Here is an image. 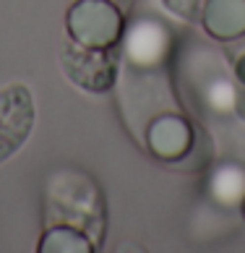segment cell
Wrapping results in <instances>:
<instances>
[{
	"mask_svg": "<svg viewBox=\"0 0 245 253\" xmlns=\"http://www.w3.org/2000/svg\"><path fill=\"white\" fill-rule=\"evenodd\" d=\"M65 29L83 47H115L125 32V18L112 0H76L65 13Z\"/></svg>",
	"mask_w": 245,
	"mask_h": 253,
	"instance_id": "cell-1",
	"label": "cell"
},
{
	"mask_svg": "<svg viewBox=\"0 0 245 253\" xmlns=\"http://www.w3.org/2000/svg\"><path fill=\"white\" fill-rule=\"evenodd\" d=\"M63 68L76 86L99 94L115 84L118 55L112 52V47H83L71 40L63 47Z\"/></svg>",
	"mask_w": 245,
	"mask_h": 253,
	"instance_id": "cell-2",
	"label": "cell"
},
{
	"mask_svg": "<svg viewBox=\"0 0 245 253\" xmlns=\"http://www.w3.org/2000/svg\"><path fill=\"white\" fill-rule=\"evenodd\" d=\"M34 126V102L26 86H8L0 91V157L18 149Z\"/></svg>",
	"mask_w": 245,
	"mask_h": 253,
	"instance_id": "cell-3",
	"label": "cell"
},
{
	"mask_svg": "<svg viewBox=\"0 0 245 253\" xmlns=\"http://www.w3.org/2000/svg\"><path fill=\"white\" fill-rule=\"evenodd\" d=\"M196 144V130L191 123L177 115V112H164L157 115L146 126V146L157 159L164 162H177L180 157H188Z\"/></svg>",
	"mask_w": 245,
	"mask_h": 253,
	"instance_id": "cell-4",
	"label": "cell"
},
{
	"mask_svg": "<svg viewBox=\"0 0 245 253\" xmlns=\"http://www.w3.org/2000/svg\"><path fill=\"white\" fill-rule=\"evenodd\" d=\"M199 21L214 40H240L245 34V0H204Z\"/></svg>",
	"mask_w": 245,
	"mask_h": 253,
	"instance_id": "cell-5",
	"label": "cell"
},
{
	"mask_svg": "<svg viewBox=\"0 0 245 253\" xmlns=\"http://www.w3.org/2000/svg\"><path fill=\"white\" fill-rule=\"evenodd\" d=\"M125 37V52L138 65H157L167 52V29L154 21H138Z\"/></svg>",
	"mask_w": 245,
	"mask_h": 253,
	"instance_id": "cell-6",
	"label": "cell"
},
{
	"mask_svg": "<svg viewBox=\"0 0 245 253\" xmlns=\"http://www.w3.org/2000/svg\"><path fill=\"white\" fill-rule=\"evenodd\" d=\"M206 191L216 204L232 206V204H243L245 199V170L235 162H224L209 175Z\"/></svg>",
	"mask_w": 245,
	"mask_h": 253,
	"instance_id": "cell-7",
	"label": "cell"
},
{
	"mask_svg": "<svg viewBox=\"0 0 245 253\" xmlns=\"http://www.w3.org/2000/svg\"><path fill=\"white\" fill-rule=\"evenodd\" d=\"M40 251L42 253H91L94 246L81 230L71 227V224H55V227L44 232Z\"/></svg>",
	"mask_w": 245,
	"mask_h": 253,
	"instance_id": "cell-8",
	"label": "cell"
},
{
	"mask_svg": "<svg viewBox=\"0 0 245 253\" xmlns=\"http://www.w3.org/2000/svg\"><path fill=\"white\" fill-rule=\"evenodd\" d=\"M201 3L204 0H164V5L169 11L177 13V16H185V18H199Z\"/></svg>",
	"mask_w": 245,
	"mask_h": 253,
	"instance_id": "cell-9",
	"label": "cell"
},
{
	"mask_svg": "<svg viewBox=\"0 0 245 253\" xmlns=\"http://www.w3.org/2000/svg\"><path fill=\"white\" fill-rule=\"evenodd\" d=\"M232 68H235V79L240 81V86H245V50L232 52Z\"/></svg>",
	"mask_w": 245,
	"mask_h": 253,
	"instance_id": "cell-10",
	"label": "cell"
},
{
	"mask_svg": "<svg viewBox=\"0 0 245 253\" xmlns=\"http://www.w3.org/2000/svg\"><path fill=\"white\" fill-rule=\"evenodd\" d=\"M232 105H235V112H238L240 118H245V86H240L238 91H235Z\"/></svg>",
	"mask_w": 245,
	"mask_h": 253,
	"instance_id": "cell-11",
	"label": "cell"
},
{
	"mask_svg": "<svg viewBox=\"0 0 245 253\" xmlns=\"http://www.w3.org/2000/svg\"><path fill=\"white\" fill-rule=\"evenodd\" d=\"M243 217H245V199H243Z\"/></svg>",
	"mask_w": 245,
	"mask_h": 253,
	"instance_id": "cell-12",
	"label": "cell"
}]
</instances>
